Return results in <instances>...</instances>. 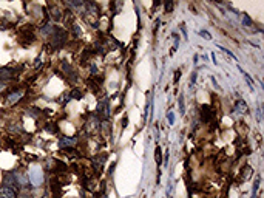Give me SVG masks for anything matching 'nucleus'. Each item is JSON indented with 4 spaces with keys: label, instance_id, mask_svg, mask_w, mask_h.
<instances>
[{
    "label": "nucleus",
    "instance_id": "nucleus-14",
    "mask_svg": "<svg viewBox=\"0 0 264 198\" xmlns=\"http://www.w3.org/2000/svg\"><path fill=\"white\" fill-rule=\"evenodd\" d=\"M167 119H169V124H173L175 122V113L173 112H169L167 113Z\"/></svg>",
    "mask_w": 264,
    "mask_h": 198
},
{
    "label": "nucleus",
    "instance_id": "nucleus-4",
    "mask_svg": "<svg viewBox=\"0 0 264 198\" xmlns=\"http://www.w3.org/2000/svg\"><path fill=\"white\" fill-rule=\"evenodd\" d=\"M235 112H238V113H241V115H247V113H249V107H247V104H246L244 99H238V101H236V104H235Z\"/></svg>",
    "mask_w": 264,
    "mask_h": 198
},
{
    "label": "nucleus",
    "instance_id": "nucleus-9",
    "mask_svg": "<svg viewBox=\"0 0 264 198\" xmlns=\"http://www.w3.org/2000/svg\"><path fill=\"white\" fill-rule=\"evenodd\" d=\"M178 102H179V113L184 115V113H185V107H184V97H182V96H179Z\"/></svg>",
    "mask_w": 264,
    "mask_h": 198
},
{
    "label": "nucleus",
    "instance_id": "nucleus-5",
    "mask_svg": "<svg viewBox=\"0 0 264 198\" xmlns=\"http://www.w3.org/2000/svg\"><path fill=\"white\" fill-rule=\"evenodd\" d=\"M0 198H16V193L11 187H2L0 189Z\"/></svg>",
    "mask_w": 264,
    "mask_h": 198
},
{
    "label": "nucleus",
    "instance_id": "nucleus-17",
    "mask_svg": "<svg viewBox=\"0 0 264 198\" xmlns=\"http://www.w3.org/2000/svg\"><path fill=\"white\" fill-rule=\"evenodd\" d=\"M172 10H173V2H167V3H165V11L170 13Z\"/></svg>",
    "mask_w": 264,
    "mask_h": 198
},
{
    "label": "nucleus",
    "instance_id": "nucleus-21",
    "mask_svg": "<svg viewBox=\"0 0 264 198\" xmlns=\"http://www.w3.org/2000/svg\"><path fill=\"white\" fill-rule=\"evenodd\" d=\"M20 198H28V196H20Z\"/></svg>",
    "mask_w": 264,
    "mask_h": 198
},
{
    "label": "nucleus",
    "instance_id": "nucleus-10",
    "mask_svg": "<svg viewBox=\"0 0 264 198\" xmlns=\"http://www.w3.org/2000/svg\"><path fill=\"white\" fill-rule=\"evenodd\" d=\"M242 25H244V27H252V25H253V23H252V20H250V17H249L247 14H244V16H242Z\"/></svg>",
    "mask_w": 264,
    "mask_h": 198
},
{
    "label": "nucleus",
    "instance_id": "nucleus-16",
    "mask_svg": "<svg viewBox=\"0 0 264 198\" xmlns=\"http://www.w3.org/2000/svg\"><path fill=\"white\" fill-rule=\"evenodd\" d=\"M181 79V70H178V71H175V79H173V82L175 84H178V80Z\"/></svg>",
    "mask_w": 264,
    "mask_h": 198
},
{
    "label": "nucleus",
    "instance_id": "nucleus-15",
    "mask_svg": "<svg viewBox=\"0 0 264 198\" xmlns=\"http://www.w3.org/2000/svg\"><path fill=\"white\" fill-rule=\"evenodd\" d=\"M73 33H74L76 37L80 36V28H79V25H73Z\"/></svg>",
    "mask_w": 264,
    "mask_h": 198
},
{
    "label": "nucleus",
    "instance_id": "nucleus-7",
    "mask_svg": "<svg viewBox=\"0 0 264 198\" xmlns=\"http://www.w3.org/2000/svg\"><path fill=\"white\" fill-rule=\"evenodd\" d=\"M76 138H62L60 139V142H59V146L60 147H65V146H71V144H76Z\"/></svg>",
    "mask_w": 264,
    "mask_h": 198
},
{
    "label": "nucleus",
    "instance_id": "nucleus-2",
    "mask_svg": "<svg viewBox=\"0 0 264 198\" xmlns=\"http://www.w3.org/2000/svg\"><path fill=\"white\" fill-rule=\"evenodd\" d=\"M67 42V33L57 27L53 28V47L54 48H60L63 47V43Z\"/></svg>",
    "mask_w": 264,
    "mask_h": 198
},
{
    "label": "nucleus",
    "instance_id": "nucleus-20",
    "mask_svg": "<svg viewBox=\"0 0 264 198\" xmlns=\"http://www.w3.org/2000/svg\"><path fill=\"white\" fill-rule=\"evenodd\" d=\"M181 31H182V34L187 37V30H185V25H184V23H181Z\"/></svg>",
    "mask_w": 264,
    "mask_h": 198
},
{
    "label": "nucleus",
    "instance_id": "nucleus-6",
    "mask_svg": "<svg viewBox=\"0 0 264 198\" xmlns=\"http://www.w3.org/2000/svg\"><path fill=\"white\" fill-rule=\"evenodd\" d=\"M22 94H23V91H19V93H13V94H10V96H8V102H10V104L17 102L19 99L22 97Z\"/></svg>",
    "mask_w": 264,
    "mask_h": 198
},
{
    "label": "nucleus",
    "instance_id": "nucleus-12",
    "mask_svg": "<svg viewBox=\"0 0 264 198\" xmlns=\"http://www.w3.org/2000/svg\"><path fill=\"white\" fill-rule=\"evenodd\" d=\"M70 97H73V99H80V97H82V93H80L79 90H73L71 94H70Z\"/></svg>",
    "mask_w": 264,
    "mask_h": 198
},
{
    "label": "nucleus",
    "instance_id": "nucleus-11",
    "mask_svg": "<svg viewBox=\"0 0 264 198\" xmlns=\"http://www.w3.org/2000/svg\"><path fill=\"white\" fill-rule=\"evenodd\" d=\"M155 158H156V163H158V166H161V163H162V158H161V149H159V147H156Z\"/></svg>",
    "mask_w": 264,
    "mask_h": 198
},
{
    "label": "nucleus",
    "instance_id": "nucleus-8",
    "mask_svg": "<svg viewBox=\"0 0 264 198\" xmlns=\"http://www.w3.org/2000/svg\"><path fill=\"white\" fill-rule=\"evenodd\" d=\"M239 70L242 71V68H239ZM242 74H244V77H246V82H247V85H249V88H250V90L253 91V90H255V88H253V80L250 79V76H249V74H247L246 71H242Z\"/></svg>",
    "mask_w": 264,
    "mask_h": 198
},
{
    "label": "nucleus",
    "instance_id": "nucleus-3",
    "mask_svg": "<svg viewBox=\"0 0 264 198\" xmlns=\"http://www.w3.org/2000/svg\"><path fill=\"white\" fill-rule=\"evenodd\" d=\"M213 118H215L213 109H212L210 105H202V107H201V119H202L204 122H209V121H212Z\"/></svg>",
    "mask_w": 264,
    "mask_h": 198
},
{
    "label": "nucleus",
    "instance_id": "nucleus-19",
    "mask_svg": "<svg viewBox=\"0 0 264 198\" xmlns=\"http://www.w3.org/2000/svg\"><path fill=\"white\" fill-rule=\"evenodd\" d=\"M212 84H213V87H215V88H221V87H219V84H218V80H216L213 76H212Z\"/></svg>",
    "mask_w": 264,
    "mask_h": 198
},
{
    "label": "nucleus",
    "instance_id": "nucleus-13",
    "mask_svg": "<svg viewBox=\"0 0 264 198\" xmlns=\"http://www.w3.org/2000/svg\"><path fill=\"white\" fill-rule=\"evenodd\" d=\"M199 34H201L204 39H207V40H210V39H212L210 33H209V31H205V30H201V31H199Z\"/></svg>",
    "mask_w": 264,
    "mask_h": 198
},
{
    "label": "nucleus",
    "instance_id": "nucleus-18",
    "mask_svg": "<svg viewBox=\"0 0 264 198\" xmlns=\"http://www.w3.org/2000/svg\"><path fill=\"white\" fill-rule=\"evenodd\" d=\"M196 76H198L196 73H192V79H190V85H193V84L196 82Z\"/></svg>",
    "mask_w": 264,
    "mask_h": 198
},
{
    "label": "nucleus",
    "instance_id": "nucleus-1",
    "mask_svg": "<svg viewBox=\"0 0 264 198\" xmlns=\"http://www.w3.org/2000/svg\"><path fill=\"white\" fill-rule=\"evenodd\" d=\"M28 178H30V183L33 186H40L42 181H43V173H42V169L39 166H33L28 172Z\"/></svg>",
    "mask_w": 264,
    "mask_h": 198
}]
</instances>
